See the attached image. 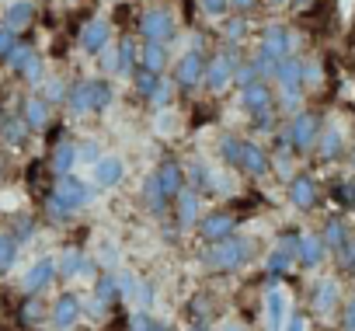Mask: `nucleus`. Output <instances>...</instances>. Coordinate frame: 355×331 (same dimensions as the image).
<instances>
[{"instance_id":"obj_1","label":"nucleus","mask_w":355,"mask_h":331,"mask_svg":"<svg viewBox=\"0 0 355 331\" xmlns=\"http://www.w3.org/2000/svg\"><path fill=\"white\" fill-rule=\"evenodd\" d=\"M251 255H254V241H248V237H227V241L213 244L209 262L220 272H237V269H244L251 262Z\"/></svg>"},{"instance_id":"obj_2","label":"nucleus","mask_w":355,"mask_h":331,"mask_svg":"<svg viewBox=\"0 0 355 331\" xmlns=\"http://www.w3.org/2000/svg\"><path fill=\"white\" fill-rule=\"evenodd\" d=\"M136 28H139V35H143L146 42H160V46L171 42L174 32H178L171 11H164V8H150V11H143V15L136 18Z\"/></svg>"},{"instance_id":"obj_3","label":"nucleus","mask_w":355,"mask_h":331,"mask_svg":"<svg viewBox=\"0 0 355 331\" xmlns=\"http://www.w3.org/2000/svg\"><path fill=\"white\" fill-rule=\"evenodd\" d=\"M320 115L317 112H300L296 119H293V126H289V136H293V150L296 153H306V150H313L317 146V139H320Z\"/></svg>"},{"instance_id":"obj_4","label":"nucleus","mask_w":355,"mask_h":331,"mask_svg":"<svg viewBox=\"0 0 355 331\" xmlns=\"http://www.w3.org/2000/svg\"><path fill=\"white\" fill-rule=\"evenodd\" d=\"M275 80H279V87H282V98H286V108H296V101H300V91H303V63L296 60V56H289V60H282L279 63V70H275Z\"/></svg>"},{"instance_id":"obj_5","label":"nucleus","mask_w":355,"mask_h":331,"mask_svg":"<svg viewBox=\"0 0 355 331\" xmlns=\"http://www.w3.org/2000/svg\"><path fill=\"white\" fill-rule=\"evenodd\" d=\"M53 199L73 213V210H80L84 203H91V199H94V189H91L87 182H80V178L67 175V178H60V182H56V189H53Z\"/></svg>"},{"instance_id":"obj_6","label":"nucleus","mask_w":355,"mask_h":331,"mask_svg":"<svg viewBox=\"0 0 355 331\" xmlns=\"http://www.w3.org/2000/svg\"><path fill=\"white\" fill-rule=\"evenodd\" d=\"M237 220H241V217H234L230 210H216V213H209V217H202V220H199V234H202L209 244H220V241L234 237Z\"/></svg>"},{"instance_id":"obj_7","label":"nucleus","mask_w":355,"mask_h":331,"mask_svg":"<svg viewBox=\"0 0 355 331\" xmlns=\"http://www.w3.org/2000/svg\"><path fill=\"white\" fill-rule=\"evenodd\" d=\"M237 77V63H234V53L227 49V53H216L213 60H209V67H206V87L209 91H227V84Z\"/></svg>"},{"instance_id":"obj_8","label":"nucleus","mask_w":355,"mask_h":331,"mask_svg":"<svg viewBox=\"0 0 355 331\" xmlns=\"http://www.w3.org/2000/svg\"><path fill=\"white\" fill-rule=\"evenodd\" d=\"M244 108L254 115V126H268V122H272L275 98H272V91H268V84H265V80L244 91Z\"/></svg>"},{"instance_id":"obj_9","label":"nucleus","mask_w":355,"mask_h":331,"mask_svg":"<svg viewBox=\"0 0 355 331\" xmlns=\"http://www.w3.org/2000/svg\"><path fill=\"white\" fill-rule=\"evenodd\" d=\"M206 56L199 53V49H192V53H185L182 60H178V67H174V80H178V87H199V80H206Z\"/></svg>"},{"instance_id":"obj_10","label":"nucleus","mask_w":355,"mask_h":331,"mask_svg":"<svg viewBox=\"0 0 355 331\" xmlns=\"http://www.w3.org/2000/svg\"><path fill=\"white\" fill-rule=\"evenodd\" d=\"M258 49H261L265 56H272L275 63L289 60V56H293V35H289V28H286V25H268Z\"/></svg>"},{"instance_id":"obj_11","label":"nucleus","mask_w":355,"mask_h":331,"mask_svg":"<svg viewBox=\"0 0 355 331\" xmlns=\"http://www.w3.org/2000/svg\"><path fill=\"white\" fill-rule=\"evenodd\" d=\"M157 175V182H160V189H164V196L167 199H178V196H182L185 189H189V178H185V168H182V164H178V160H160V168L153 171Z\"/></svg>"},{"instance_id":"obj_12","label":"nucleus","mask_w":355,"mask_h":331,"mask_svg":"<svg viewBox=\"0 0 355 331\" xmlns=\"http://www.w3.org/2000/svg\"><path fill=\"white\" fill-rule=\"evenodd\" d=\"M108 39H112V25H108L105 18H91V22L80 28V49L91 53V56L105 53V49H108Z\"/></svg>"},{"instance_id":"obj_13","label":"nucleus","mask_w":355,"mask_h":331,"mask_svg":"<svg viewBox=\"0 0 355 331\" xmlns=\"http://www.w3.org/2000/svg\"><path fill=\"white\" fill-rule=\"evenodd\" d=\"M56 279V258H39L28 272H25V279H21V289L28 293V296H35V293H42L49 282Z\"/></svg>"},{"instance_id":"obj_14","label":"nucleus","mask_w":355,"mask_h":331,"mask_svg":"<svg viewBox=\"0 0 355 331\" xmlns=\"http://www.w3.org/2000/svg\"><path fill=\"white\" fill-rule=\"evenodd\" d=\"M49 317H53V324H56L60 331H70V328L77 324V317H80V296L63 293V296L49 307Z\"/></svg>"},{"instance_id":"obj_15","label":"nucleus","mask_w":355,"mask_h":331,"mask_svg":"<svg viewBox=\"0 0 355 331\" xmlns=\"http://www.w3.org/2000/svg\"><path fill=\"white\" fill-rule=\"evenodd\" d=\"M289 199L296 210H313L317 206V182L310 175H296L289 182Z\"/></svg>"},{"instance_id":"obj_16","label":"nucleus","mask_w":355,"mask_h":331,"mask_svg":"<svg viewBox=\"0 0 355 331\" xmlns=\"http://www.w3.org/2000/svg\"><path fill=\"white\" fill-rule=\"evenodd\" d=\"M112 303H119V272H101L98 275V286H94V310H108Z\"/></svg>"},{"instance_id":"obj_17","label":"nucleus","mask_w":355,"mask_h":331,"mask_svg":"<svg viewBox=\"0 0 355 331\" xmlns=\"http://www.w3.org/2000/svg\"><path fill=\"white\" fill-rule=\"evenodd\" d=\"M122 175H125V164H122V157H115V153H105V157L94 164V178H98V185H105V189H115V185L122 182Z\"/></svg>"},{"instance_id":"obj_18","label":"nucleus","mask_w":355,"mask_h":331,"mask_svg":"<svg viewBox=\"0 0 355 331\" xmlns=\"http://www.w3.org/2000/svg\"><path fill=\"white\" fill-rule=\"evenodd\" d=\"M73 164H77V146H73L70 139H60V143L53 146V153H49V171L60 175V178H67V175L73 171Z\"/></svg>"},{"instance_id":"obj_19","label":"nucleus","mask_w":355,"mask_h":331,"mask_svg":"<svg viewBox=\"0 0 355 331\" xmlns=\"http://www.w3.org/2000/svg\"><path fill=\"white\" fill-rule=\"evenodd\" d=\"M324 241H320V234H300V248H296V262L300 265H306V269H317L320 262H324Z\"/></svg>"},{"instance_id":"obj_20","label":"nucleus","mask_w":355,"mask_h":331,"mask_svg":"<svg viewBox=\"0 0 355 331\" xmlns=\"http://www.w3.org/2000/svg\"><path fill=\"white\" fill-rule=\"evenodd\" d=\"M241 168H244L251 178H261V175H268V168H272V157H268V153H265L258 143H244Z\"/></svg>"},{"instance_id":"obj_21","label":"nucleus","mask_w":355,"mask_h":331,"mask_svg":"<svg viewBox=\"0 0 355 331\" xmlns=\"http://www.w3.org/2000/svg\"><path fill=\"white\" fill-rule=\"evenodd\" d=\"M199 192L196 189H185L182 196H178L174 203H178V210H174V217H178V227H192V223H199Z\"/></svg>"},{"instance_id":"obj_22","label":"nucleus","mask_w":355,"mask_h":331,"mask_svg":"<svg viewBox=\"0 0 355 331\" xmlns=\"http://www.w3.org/2000/svg\"><path fill=\"white\" fill-rule=\"evenodd\" d=\"M32 22H35V4H32V0H18V4H11L8 15H4V28H11L15 35L21 28H28Z\"/></svg>"},{"instance_id":"obj_23","label":"nucleus","mask_w":355,"mask_h":331,"mask_svg":"<svg viewBox=\"0 0 355 331\" xmlns=\"http://www.w3.org/2000/svg\"><path fill=\"white\" fill-rule=\"evenodd\" d=\"M21 119L28 122V129H42L49 122V101L39 94V98H25L21 101Z\"/></svg>"},{"instance_id":"obj_24","label":"nucleus","mask_w":355,"mask_h":331,"mask_svg":"<svg viewBox=\"0 0 355 331\" xmlns=\"http://www.w3.org/2000/svg\"><path fill=\"white\" fill-rule=\"evenodd\" d=\"M84 269H87V255H84L80 248H67V251L60 255V262H56V272H60L63 279H77Z\"/></svg>"},{"instance_id":"obj_25","label":"nucleus","mask_w":355,"mask_h":331,"mask_svg":"<svg viewBox=\"0 0 355 331\" xmlns=\"http://www.w3.org/2000/svg\"><path fill=\"white\" fill-rule=\"evenodd\" d=\"M164 67H167V49L160 42H143V49H139V70L160 74Z\"/></svg>"},{"instance_id":"obj_26","label":"nucleus","mask_w":355,"mask_h":331,"mask_svg":"<svg viewBox=\"0 0 355 331\" xmlns=\"http://www.w3.org/2000/svg\"><path fill=\"white\" fill-rule=\"evenodd\" d=\"M67 105H70L73 115H87V112H94V101H91V80H77V84L70 87V94H67Z\"/></svg>"},{"instance_id":"obj_27","label":"nucleus","mask_w":355,"mask_h":331,"mask_svg":"<svg viewBox=\"0 0 355 331\" xmlns=\"http://www.w3.org/2000/svg\"><path fill=\"white\" fill-rule=\"evenodd\" d=\"M334 303H338V282L334 279H320L313 286V310L317 314H331Z\"/></svg>"},{"instance_id":"obj_28","label":"nucleus","mask_w":355,"mask_h":331,"mask_svg":"<svg viewBox=\"0 0 355 331\" xmlns=\"http://www.w3.org/2000/svg\"><path fill=\"white\" fill-rule=\"evenodd\" d=\"M320 241H324V248H327V251L341 255V251L348 248V230H345V223H341V220H327V227H324Z\"/></svg>"},{"instance_id":"obj_29","label":"nucleus","mask_w":355,"mask_h":331,"mask_svg":"<svg viewBox=\"0 0 355 331\" xmlns=\"http://www.w3.org/2000/svg\"><path fill=\"white\" fill-rule=\"evenodd\" d=\"M293 262H296V255L275 244V248H272V255H268V262H265V272H268V282H275L279 275H286Z\"/></svg>"},{"instance_id":"obj_30","label":"nucleus","mask_w":355,"mask_h":331,"mask_svg":"<svg viewBox=\"0 0 355 331\" xmlns=\"http://www.w3.org/2000/svg\"><path fill=\"white\" fill-rule=\"evenodd\" d=\"M341 129L338 126H327L324 133H320V139H317V153H320V160H334L338 153H341Z\"/></svg>"},{"instance_id":"obj_31","label":"nucleus","mask_w":355,"mask_h":331,"mask_svg":"<svg viewBox=\"0 0 355 331\" xmlns=\"http://www.w3.org/2000/svg\"><path fill=\"white\" fill-rule=\"evenodd\" d=\"M0 139L8 146H21L28 139V122L25 119H4L0 122Z\"/></svg>"},{"instance_id":"obj_32","label":"nucleus","mask_w":355,"mask_h":331,"mask_svg":"<svg viewBox=\"0 0 355 331\" xmlns=\"http://www.w3.org/2000/svg\"><path fill=\"white\" fill-rule=\"evenodd\" d=\"M143 203L153 210V213H164L167 210V196H164V189H160V182H157V175H150L146 182H143Z\"/></svg>"},{"instance_id":"obj_33","label":"nucleus","mask_w":355,"mask_h":331,"mask_svg":"<svg viewBox=\"0 0 355 331\" xmlns=\"http://www.w3.org/2000/svg\"><path fill=\"white\" fill-rule=\"evenodd\" d=\"M265 310H268V328L272 331H282V314H286V293L282 289H272L265 296Z\"/></svg>"},{"instance_id":"obj_34","label":"nucleus","mask_w":355,"mask_h":331,"mask_svg":"<svg viewBox=\"0 0 355 331\" xmlns=\"http://www.w3.org/2000/svg\"><path fill=\"white\" fill-rule=\"evenodd\" d=\"M18 237L8 230V234H0V275H4L11 265H15V258H18Z\"/></svg>"},{"instance_id":"obj_35","label":"nucleus","mask_w":355,"mask_h":331,"mask_svg":"<svg viewBox=\"0 0 355 331\" xmlns=\"http://www.w3.org/2000/svg\"><path fill=\"white\" fill-rule=\"evenodd\" d=\"M244 143H248V139H237V136H223L216 150H220V157H223L227 164H237V168H241V157H244Z\"/></svg>"},{"instance_id":"obj_36","label":"nucleus","mask_w":355,"mask_h":331,"mask_svg":"<svg viewBox=\"0 0 355 331\" xmlns=\"http://www.w3.org/2000/svg\"><path fill=\"white\" fill-rule=\"evenodd\" d=\"M132 84H136V91L150 101L153 94H157V87H160V74H150V70H136V77H132Z\"/></svg>"},{"instance_id":"obj_37","label":"nucleus","mask_w":355,"mask_h":331,"mask_svg":"<svg viewBox=\"0 0 355 331\" xmlns=\"http://www.w3.org/2000/svg\"><path fill=\"white\" fill-rule=\"evenodd\" d=\"M129 331H171L164 321H153L146 310H136L132 317H129Z\"/></svg>"},{"instance_id":"obj_38","label":"nucleus","mask_w":355,"mask_h":331,"mask_svg":"<svg viewBox=\"0 0 355 331\" xmlns=\"http://www.w3.org/2000/svg\"><path fill=\"white\" fill-rule=\"evenodd\" d=\"M136 60H139V49L132 46V39H122V42H119V70H115V74H129Z\"/></svg>"},{"instance_id":"obj_39","label":"nucleus","mask_w":355,"mask_h":331,"mask_svg":"<svg viewBox=\"0 0 355 331\" xmlns=\"http://www.w3.org/2000/svg\"><path fill=\"white\" fill-rule=\"evenodd\" d=\"M91 101H94V112H105L112 105V84L108 80H91Z\"/></svg>"},{"instance_id":"obj_40","label":"nucleus","mask_w":355,"mask_h":331,"mask_svg":"<svg viewBox=\"0 0 355 331\" xmlns=\"http://www.w3.org/2000/svg\"><path fill=\"white\" fill-rule=\"evenodd\" d=\"M18 74H21V80H28V84H39V80H42V56L32 49V56L21 63V70H18Z\"/></svg>"},{"instance_id":"obj_41","label":"nucleus","mask_w":355,"mask_h":331,"mask_svg":"<svg viewBox=\"0 0 355 331\" xmlns=\"http://www.w3.org/2000/svg\"><path fill=\"white\" fill-rule=\"evenodd\" d=\"M67 84L60 80V77H53V80H46V87H42V98L49 101V105H60V101H67Z\"/></svg>"},{"instance_id":"obj_42","label":"nucleus","mask_w":355,"mask_h":331,"mask_svg":"<svg viewBox=\"0 0 355 331\" xmlns=\"http://www.w3.org/2000/svg\"><path fill=\"white\" fill-rule=\"evenodd\" d=\"M234 80L248 91V87L261 84V74H258V67H254V63H244V67H237V77H234Z\"/></svg>"},{"instance_id":"obj_43","label":"nucleus","mask_w":355,"mask_h":331,"mask_svg":"<svg viewBox=\"0 0 355 331\" xmlns=\"http://www.w3.org/2000/svg\"><path fill=\"white\" fill-rule=\"evenodd\" d=\"M136 286L139 279L132 272H119V300H136Z\"/></svg>"},{"instance_id":"obj_44","label":"nucleus","mask_w":355,"mask_h":331,"mask_svg":"<svg viewBox=\"0 0 355 331\" xmlns=\"http://www.w3.org/2000/svg\"><path fill=\"white\" fill-rule=\"evenodd\" d=\"M46 314H49L46 303H42V300H32V296H28L25 307H21V321H25V324H28V321H42Z\"/></svg>"},{"instance_id":"obj_45","label":"nucleus","mask_w":355,"mask_h":331,"mask_svg":"<svg viewBox=\"0 0 355 331\" xmlns=\"http://www.w3.org/2000/svg\"><path fill=\"white\" fill-rule=\"evenodd\" d=\"M15 46H18V35L11 28L0 25V63H8V56L15 53Z\"/></svg>"},{"instance_id":"obj_46","label":"nucleus","mask_w":355,"mask_h":331,"mask_svg":"<svg viewBox=\"0 0 355 331\" xmlns=\"http://www.w3.org/2000/svg\"><path fill=\"white\" fill-rule=\"evenodd\" d=\"M28 56H32V46H28V42H18L15 53L8 56V67H11V70H21V63H25Z\"/></svg>"},{"instance_id":"obj_47","label":"nucleus","mask_w":355,"mask_h":331,"mask_svg":"<svg viewBox=\"0 0 355 331\" xmlns=\"http://www.w3.org/2000/svg\"><path fill=\"white\" fill-rule=\"evenodd\" d=\"M334 199H338L341 206H355V182H341V185H334Z\"/></svg>"},{"instance_id":"obj_48","label":"nucleus","mask_w":355,"mask_h":331,"mask_svg":"<svg viewBox=\"0 0 355 331\" xmlns=\"http://www.w3.org/2000/svg\"><path fill=\"white\" fill-rule=\"evenodd\" d=\"M28 185L46 189V164H42V160H32V168H28Z\"/></svg>"},{"instance_id":"obj_49","label":"nucleus","mask_w":355,"mask_h":331,"mask_svg":"<svg viewBox=\"0 0 355 331\" xmlns=\"http://www.w3.org/2000/svg\"><path fill=\"white\" fill-rule=\"evenodd\" d=\"M199 8H202L206 15H213V18H223L227 8H230V0H199Z\"/></svg>"},{"instance_id":"obj_50","label":"nucleus","mask_w":355,"mask_h":331,"mask_svg":"<svg viewBox=\"0 0 355 331\" xmlns=\"http://www.w3.org/2000/svg\"><path fill=\"white\" fill-rule=\"evenodd\" d=\"M46 213H49V220H53V223H63V220H70V210H67V206H60L53 196H49V203H46Z\"/></svg>"},{"instance_id":"obj_51","label":"nucleus","mask_w":355,"mask_h":331,"mask_svg":"<svg viewBox=\"0 0 355 331\" xmlns=\"http://www.w3.org/2000/svg\"><path fill=\"white\" fill-rule=\"evenodd\" d=\"M136 303H139V310H146L153 303V286L146 279H139V286H136Z\"/></svg>"},{"instance_id":"obj_52","label":"nucleus","mask_w":355,"mask_h":331,"mask_svg":"<svg viewBox=\"0 0 355 331\" xmlns=\"http://www.w3.org/2000/svg\"><path fill=\"white\" fill-rule=\"evenodd\" d=\"M171 98H174V87H171L167 80H160V87H157V94H153L150 101H153L157 108H167V101H171Z\"/></svg>"},{"instance_id":"obj_53","label":"nucleus","mask_w":355,"mask_h":331,"mask_svg":"<svg viewBox=\"0 0 355 331\" xmlns=\"http://www.w3.org/2000/svg\"><path fill=\"white\" fill-rule=\"evenodd\" d=\"M77 160H91V164H98V160H101L98 143H91V139H87V143H80V146H77Z\"/></svg>"},{"instance_id":"obj_54","label":"nucleus","mask_w":355,"mask_h":331,"mask_svg":"<svg viewBox=\"0 0 355 331\" xmlns=\"http://www.w3.org/2000/svg\"><path fill=\"white\" fill-rule=\"evenodd\" d=\"M101 67H105L108 74H115V70H119V46H115V49L108 46V49L101 53Z\"/></svg>"},{"instance_id":"obj_55","label":"nucleus","mask_w":355,"mask_h":331,"mask_svg":"<svg viewBox=\"0 0 355 331\" xmlns=\"http://www.w3.org/2000/svg\"><path fill=\"white\" fill-rule=\"evenodd\" d=\"M241 35H244V22H241V18H234V22H227V39H230V42H237Z\"/></svg>"},{"instance_id":"obj_56","label":"nucleus","mask_w":355,"mask_h":331,"mask_svg":"<svg viewBox=\"0 0 355 331\" xmlns=\"http://www.w3.org/2000/svg\"><path fill=\"white\" fill-rule=\"evenodd\" d=\"M28 234H35V220H21V223H18V230H15V237H18V241H25Z\"/></svg>"},{"instance_id":"obj_57","label":"nucleus","mask_w":355,"mask_h":331,"mask_svg":"<svg viewBox=\"0 0 355 331\" xmlns=\"http://www.w3.org/2000/svg\"><path fill=\"white\" fill-rule=\"evenodd\" d=\"M286 331H306V317L303 314H293L289 324H286Z\"/></svg>"},{"instance_id":"obj_58","label":"nucleus","mask_w":355,"mask_h":331,"mask_svg":"<svg viewBox=\"0 0 355 331\" xmlns=\"http://www.w3.org/2000/svg\"><path fill=\"white\" fill-rule=\"evenodd\" d=\"M345 328L348 331H355V296L348 300V307H345Z\"/></svg>"},{"instance_id":"obj_59","label":"nucleus","mask_w":355,"mask_h":331,"mask_svg":"<svg viewBox=\"0 0 355 331\" xmlns=\"http://www.w3.org/2000/svg\"><path fill=\"white\" fill-rule=\"evenodd\" d=\"M230 8H237V11H251V8H254V0H230Z\"/></svg>"},{"instance_id":"obj_60","label":"nucleus","mask_w":355,"mask_h":331,"mask_svg":"<svg viewBox=\"0 0 355 331\" xmlns=\"http://www.w3.org/2000/svg\"><path fill=\"white\" fill-rule=\"evenodd\" d=\"M220 331H248L244 324H227V328H220Z\"/></svg>"},{"instance_id":"obj_61","label":"nucleus","mask_w":355,"mask_h":331,"mask_svg":"<svg viewBox=\"0 0 355 331\" xmlns=\"http://www.w3.org/2000/svg\"><path fill=\"white\" fill-rule=\"evenodd\" d=\"M112 331H129V321H125V324H115Z\"/></svg>"},{"instance_id":"obj_62","label":"nucleus","mask_w":355,"mask_h":331,"mask_svg":"<svg viewBox=\"0 0 355 331\" xmlns=\"http://www.w3.org/2000/svg\"><path fill=\"white\" fill-rule=\"evenodd\" d=\"M293 4H296V8H306V4H310V0H293Z\"/></svg>"},{"instance_id":"obj_63","label":"nucleus","mask_w":355,"mask_h":331,"mask_svg":"<svg viewBox=\"0 0 355 331\" xmlns=\"http://www.w3.org/2000/svg\"><path fill=\"white\" fill-rule=\"evenodd\" d=\"M272 4H286V0H272Z\"/></svg>"},{"instance_id":"obj_64","label":"nucleus","mask_w":355,"mask_h":331,"mask_svg":"<svg viewBox=\"0 0 355 331\" xmlns=\"http://www.w3.org/2000/svg\"><path fill=\"white\" fill-rule=\"evenodd\" d=\"M0 171H4V160H0Z\"/></svg>"}]
</instances>
